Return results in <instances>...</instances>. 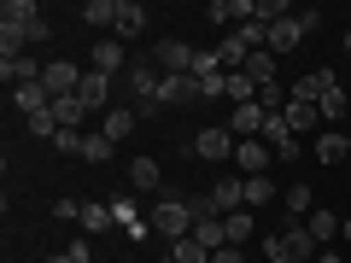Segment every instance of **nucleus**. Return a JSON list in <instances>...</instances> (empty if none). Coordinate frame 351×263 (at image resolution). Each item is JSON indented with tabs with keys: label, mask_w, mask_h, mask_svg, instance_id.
Instances as JSON below:
<instances>
[{
	"label": "nucleus",
	"mask_w": 351,
	"mask_h": 263,
	"mask_svg": "<svg viewBox=\"0 0 351 263\" xmlns=\"http://www.w3.org/2000/svg\"><path fill=\"white\" fill-rule=\"evenodd\" d=\"M346 240H351V223H346Z\"/></svg>",
	"instance_id": "obj_45"
},
{
	"label": "nucleus",
	"mask_w": 351,
	"mask_h": 263,
	"mask_svg": "<svg viewBox=\"0 0 351 263\" xmlns=\"http://www.w3.org/2000/svg\"><path fill=\"white\" fill-rule=\"evenodd\" d=\"M223 228H228V246H246V240H252V211L223 216Z\"/></svg>",
	"instance_id": "obj_36"
},
{
	"label": "nucleus",
	"mask_w": 351,
	"mask_h": 263,
	"mask_svg": "<svg viewBox=\"0 0 351 263\" xmlns=\"http://www.w3.org/2000/svg\"><path fill=\"white\" fill-rule=\"evenodd\" d=\"M53 216H59V223H76V216H82V199H59V205H53Z\"/></svg>",
	"instance_id": "obj_40"
},
{
	"label": "nucleus",
	"mask_w": 351,
	"mask_h": 263,
	"mask_svg": "<svg viewBox=\"0 0 351 263\" xmlns=\"http://www.w3.org/2000/svg\"><path fill=\"white\" fill-rule=\"evenodd\" d=\"M36 18H41L36 0H6V6H0V24H36Z\"/></svg>",
	"instance_id": "obj_30"
},
{
	"label": "nucleus",
	"mask_w": 351,
	"mask_h": 263,
	"mask_svg": "<svg viewBox=\"0 0 351 263\" xmlns=\"http://www.w3.org/2000/svg\"><path fill=\"white\" fill-rule=\"evenodd\" d=\"M112 223H117V228H129V234H141V228H147V223H141V211H135V199H129V193H117V199H112Z\"/></svg>",
	"instance_id": "obj_25"
},
{
	"label": "nucleus",
	"mask_w": 351,
	"mask_h": 263,
	"mask_svg": "<svg viewBox=\"0 0 351 263\" xmlns=\"http://www.w3.org/2000/svg\"><path fill=\"white\" fill-rule=\"evenodd\" d=\"M193 59H199V53H193L188 41H176V36H164L158 47H152V71L158 76H193Z\"/></svg>",
	"instance_id": "obj_2"
},
{
	"label": "nucleus",
	"mask_w": 351,
	"mask_h": 263,
	"mask_svg": "<svg viewBox=\"0 0 351 263\" xmlns=\"http://www.w3.org/2000/svg\"><path fill=\"white\" fill-rule=\"evenodd\" d=\"M24 129H29L36 140H53V135H59V117H53V105H47V112H36V117H24Z\"/></svg>",
	"instance_id": "obj_35"
},
{
	"label": "nucleus",
	"mask_w": 351,
	"mask_h": 263,
	"mask_svg": "<svg viewBox=\"0 0 351 263\" xmlns=\"http://www.w3.org/2000/svg\"><path fill=\"white\" fill-rule=\"evenodd\" d=\"M346 53H351V29H346Z\"/></svg>",
	"instance_id": "obj_44"
},
{
	"label": "nucleus",
	"mask_w": 351,
	"mask_h": 263,
	"mask_svg": "<svg viewBox=\"0 0 351 263\" xmlns=\"http://www.w3.org/2000/svg\"><path fill=\"white\" fill-rule=\"evenodd\" d=\"M12 105H18L24 117H36V112H47V105H53V94H47L41 82H29V88H12Z\"/></svg>",
	"instance_id": "obj_19"
},
{
	"label": "nucleus",
	"mask_w": 351,
	"mask_h": 263,
	"mask_svg": "<svg viewBox=\"0 0 351 263\" xmlns=\"http://www.w3.org/2000/svg\"><path fill=\"white\" fill-rule=\"evenodd\" d=\"M276 263H293V258H276Z\"/></svg>",
	"instance_id": "obj_46"
},
{
	"label": "nucleus",
	"mask_w": 351,
	"mask_h": 263,
	"mask_svg": "<svg viewBox=\"0 0 351 263\" xmlns=\"http://www.w3.org/2000/svg\"><path fill=\"white\" fill-rule=\"evenodd\" d=\"M346 140H351V135H346Z\"/></svg>",
	"instance_id": "obj_47"
},
{
	"label": "nucleus",
	"mask_w": 351,
	"mask_h": 263,
	"mask_svg": "<svg viewBox=\"0 0 351 263\" xmlns=\"http://www.w3.org/2000/svg\"><path fill=\"white\" fill-rule=\"evenodd\" d=\"M351 158V140L339 135V129H328V135H316V164H339Z\"/></svg>",
	"instance_id": "obj_20"
},
{
	"label": "nucleus",
	"mask_w": 351,
	"mask_h": 263,
	"mask_svg": "<svg viewBox=\"0 0 351 263\" xmlns=\"http://www.w3.org/2000/svg\"><path fill=\"white\" fill-rule=\"evenodd\" d=\"M281 251H287L293 263H311V258H322V246H316V234L304 223H287V234H281Z\"/></svg>",
	"instance_id": "obj_7"
},
{
	"label": "nucleus",
	"mask_w": 351,
	"mask_h": 263,
	"mask_svg": "<svg viewBox=\"0 0 351 263\" xmlns=\"http://www.w3.org/2000/svg\"><path fill=\"white\" fill-rule=\"evenodd\" d=\"M205 18H211L217 29H228V24H252V18H258V0H211V6H205Z\"/></svg>",
	"instance_id": "obj_3"
},
{
	"label": "nucleus",
	"mask_w": 351,
	"mask_h": 263,
	"mask_svg": "<svg viewBox=\"0 0 351 263\" xmlns=\"http://www.w3.org/2000/svg\"><path fill=\"white\" fill-rule=\"evenodd\" d=\"M193 240H199L205 251H223V246H228V228H223V216H193Z\"/></svg>",
	"instance_id": "obj_17"
},
{
	"label": "nucleus",
	"mask_w": 351,
	"mask_h": 263,
	"mask_svg": "<svg viewBox=\"0 0 351 263\" xmlns=\"http://www.w3.org/2000/svg\"><path fill=\"white\" fill-rule=\"evenodd\" d=\"M281 117H287V129H293V135H304V129H316V123H322V112H316L311 100H287V105H281Z\"/></svg>",
	"instance_id": "obj_18"
},
{
	"label": "nucleus",
	"mask_w": 351,
	"mask_h": 263,
	"mask_svg": "<svg viewBox=\"0 0 351 263\" xmlns=\"http://www.w3.org/2000/svg\"><path fill=\"white\" fill-rule=\"evenodd\" d=\"M88 71L117 76V71H123V41H117V36H100V41H94V53H88Z\"/></svg>",
	"instance_id": "obj_8"
},
{
	"label": "nucleus",
	"mask_w": 351,
	"mask_h": 263,
	"mask_svg": "<svg viewBox=\"0 0 351 263\" xmlns=\"http://www.w3.org/2000/svg\"><path fill=\"white\" fill-rule=\"evenodd\" d=\"M24 36H29V47H36V41L53 36V24H47V18H36V24H24Z\"/></svg>",
	"instance_id": "obj_41"
},
{
	"label": "nucleus",
	"mask_w": 351,
	"mask_h": 263,
	"mask_svg": "<svg viewBox=\"0 0 351 263\" xmlns=\"http://www.w3.org/2000/svg\"><path fill=\"white\" fill-rule=\"evenodd\" d=\"M316 263H346V258H339V251H322V258H316Z\"/></svg>",
	"instance_id": "obj_43"
},
{
	"label": "nucleus",
	"mask_w": 351,
	"mask_h": 263,
	"mask_svg": "<svg viewBox=\"0 0 351 263\" xmlns=\"http://www.w3.org/2000/svg\"><path fill=\"white\" fill-rule=\"evenodd\" d=\"M328 88H339V82H334V71H311V76H299V82H293V100H311V105H316Z\"/></svg>",
	"instance_id": "obj_16"
},
{
	"label": "nucleus",
	"mask_w": 351,
	"mask_h": 263,
	"mask_svg": "<svg viewBox=\"0 0 351 263\" xmlns=\"http://www.w3.org/2000/svg\"><path fill=\"white\" fill-rule=\"evenodd\" d=\"M53 117H59V129H82V117H88V105L76 100V94H64V100H53Z\"/></svg>",
	"instance_id": "obj_24"
},
{
	"label": "nucleus",
	"mask_w": 351,
	"mask_h": 263,
	"mask_svg": "<svg viewBox=\"0 0 351 263\" xmlns=\"http://www.w3.org/2000/svg\"><path fill=\"white\" fill-rule=\"evenodd\" d=\"M299 41H304V24H299V18H281V24H269V53H276V59H281V53H293Z\"/></svg>",
	"instance_id": "obj_15"
},
{
	"label": "nucleus",
	"mask_w": 351,
	"mask_h": 263,
	"mask_svg": "<svg viewBox=\"0 0 351 263\" xmlns=\"http://www.w3.org/2000/svg\"><path fill=\"white\" fill-rule=\"evenodd\" d=\"M263 117H269V112H263V105L252 100V105H234L223 129H228V135H234V140H258V135H263Z\"/></svg>",
	"instance_id": "obj_6"
},
{
	"label": "nucleus",
	"mask_w": 351,
	"mask_h": 263,
	"mask_svg": "<svg viewBox=\"0 0 351 263\" xmlns=\"http://www.w3.org/2000/svg\"><path fill=\"white\" fill-rule=\"evenodd\" d=\"M211 263H246V251H240V246H223V251H211Z\"/></svg>",
	"instance_id": "obj_42"
},
{
	"label": "nucleus",
	"mask_w": 351,
	"mask_h": 263,
	"mask_svg": "<svg viewBox=\"0 0 351 263\" xmlns=\"http://www.w3.org/2000/svg\"><path fill=\"white\" fill-rule=\"evenodd\" d=\"M246 76H252V82H276V53H269V47H258V53H252V59H246Z\"/></svg>",
	"instance_id": "obj_27"
},
{
	"label": "nucleus",
	"mask_w": 351,
	"mask_h": 263,
	"mask_svg": "<svg viewBox=\"0 0 351 263\" xmlns=\"http://www.w3.org/2000/svg\"><path fill=\"white\" fill-rule=\"evenodd\" d=\"M252 100H258V82H252L246 71H234L228 76V105H252Z\"/></svg>",
	"instance_id": "obj_32"
},
{
	"label": "nucleus",
	"mask_w": 351,
	"mask_h": 263,
	"mask_svg": "<svg viewBox=\"0 0 351 263\" xmlns=\"http://www.w3.org/2000/svg\"><path fill=\"white\" fill-rule=\"evenodd\" d=\"M304 228L316 234V246H328V240L339 234V216H334V211H311V216H304Z\"/></svg>",
	"instance_id": "obj_29"
},
{
	"label": "nucleus",
	"mask_w": 351,
	"mask_h": 263,
	"mask_svg": "<svg viewBox=\"0 0 351 263\" xmlns=\"http://www.w3.org/2000/svg\"><path fill=\"white\" fill-rule=\"evenodd\" d=\"M281 205H287V216H311V211H316V193H311V181H293V188L281 193Z\"/></svg>",
	"instance_id": "obj_22"
},
{
	"label": "nucleus",
	"mask_w": 351,
	"mask_h": 263,
	"mask_svg": "<svg viewBox=\"0 0 351 263\" xmlns=\"http://www.w3.org/2000/svg\"><path fill=\"white\" fill-rule=\"evenodd\" d=\"M76 223H82V234H106V228H112V205H82Z\"/></svg>",
	"instance_id": "obj_31"
},
{
	"label": "nucleus",
	"mask_w": 351,
	"mask_h": 263,
	"mask_svg": "<svg viewBox=\"0 0 351 263\" xmlns=\"http://www.w3.org/2000/svg\"><path fill=\"white\" fill-rule=\"evenodd\" d=\"M129 188H135V193L158 188V158H135V164H129Z\"/></svg>",
	"instance_id": "obj_26"
},
{
	"label": "nucleus",
	"mask_w": 351,
	"mask_h": 263,
	"mask_svg": "<svg viewBox=\"0 0 351 263\" xmlns=\"http://www.w3.org/2000/svg\"><path fill=\"white\" fill-rule=\"evenodd\" d=\"M193 100H205V94H199V76H164L158 105H193Z\"/></svg>",
	"instance_id": "obj_10"
},
{
	"label": "nucleus",
	"mask_w": 351,
	"mask_h": 263,
	"mask_svg": "<svg viewBox=\"0 0 351 263\" xmlns=\"http://www.w3.org/2000/svg\"><path fill=\"white\" fill-rule=\"evenodd\" d=\"M112 147H117V140H106V135H88L82 158H88V164H106V158H112Z\"/></svg>",
	"instance_id": "obj_39"
},
{
	"label": "nucleus",
	"mask_w": 351,
	"mask_h": 263,
	"mask_svg": "<svg viewBox=\"0 0 351 263\" xmlns=\"http://www.w3.org/2000/svg\"><path fill=\"white\" fill-rule=\"evenodd\" d=\"M152 228H158L170 246H176V240H188L193 234V205L182 199V193H164V199L152 205Z\"/></svg>",
	"instance_id": "obj_1"
},
{
	"label": "nucleus",
	"mask_w": 351,
	"mask_h": 263,
	"mask_svg": "<svg viewBox=\"0 0 351 263\" xmlns=\"http://www.w3.org/2000/svg\"><path fill=\"white\" fill-rule=\"evenodd\" d=\"M170 263H211V251L188 234V240H176V246H170Z\"/></svg>",
	"instance_id": "obj_33"
},
{
	"label": "nucleus",
	"mask_w": 351,
	"mask_h": 263,
	"mask_svg": "<svg viewBox=\"0 0 351 263\" xmlns=\"http://www.w3.org/2000/svg\"><path fill=\"white\" fill-rule=\"evenodd\" d=\"M129 94H135V100H152V105H158V88H164V76L158 71H147V64H129Z\"/></svg>",
	"instance_id": "obj_14"
},
{
	"label": "nucleus",
	"mask_w": 351,
	"mask_h": 263,
	"mask_svg": "<svg viewBox=\"0 0 351 263\" xmlns=\"http://www.w3.org/2000/svg\"><path fill=\"white\" fill-rule=\"evenodd\" d=\"M269 164H276V152L263 140H234V170L240 175H269Z\"/></svg>",
	"instance_id": "obj_5"
},
{
	"label": "nucleus",
	"mask_w": 351,
	"mask_h": 263,
	"mask_svg": "<svg viewBox=\"0 0 351 263\" xmlns=\"http://www.w3.org/2000/svg\"><path fill=\"white\" fill-rule=\"evenodd\" d=\"M211 199H217V211H223V216L246 211V181H240V175H223V181L211 188Z\"/></svg>",
	"instance_id": "obj_12"
},
{
	"label": "nucleus",
	"mask_w": 351,
	"mask_h": 263,
	"mask_svg": "<svg viewBox=\"0 0 351 263\" xmlns=\"http://www.w3.org/2000/svg\"><path fill=\"white\" fill-rule=\"evenodd\" d=\"M287 100H293V94H287L281 82H263V88H258V105H263V112H281Z\"/></svg>",
	"instance_id": "obj_38"
},
{
	"label": "nucleus",
	"mask_w": 351,
	"mask_h": 263,
	"mask_svg": "<svg viewBox=\"0 0 351 263\" xmlns=\"http://www.w3.org/2000/svg\"><path fill=\"white\" fill-rule=\"evenodd\" d=\"M316 112H322V123H339V117H346V94H339V88H328L322 100H316Z\"/></svg>",
	"instance_id": "obj_37"
},
{
	"label": "nucleus",
	"mask_w": 351,
	"mask_h": 263,
	"mask_svg": "<svg viewBox=\"0 0 351 263\" xmlns=\"http://www.w3.org/2000/svg\"><path fill=\"white\" fill-rule=\"evenodd\" d=\"M100 135H106V140H129V135H135V112H117V105H112Z\"/></svg>",
	"instance_id": "obj_28"
},
{
	"label": "nucleus",
	"mask_w": 351,
	"mask_h": 263,
	"mask_svg": "<svg viewBox=\"0 0 351 263\" xmlns=\"http://www.w3.org/2000/svg\"><path fill=\"white\" fill-rule=\"evenodd\" d=\"M240 181H246V205H269L276 199V181H269V175H240Z\"/></svg>",
	"instance_id": "obj_34"
},
{
	"label": "nucleus",
	"mask_w": 351,
	"mask_h": 263,
	"mask_svg": "<svg viewBox=\"0 0 351 263\" xmlns=\"http://www.w3.org/2000/svg\"><path fill=\"white\" fill-rule=\"evenodd\" d=\"M82 76H88V71H76V64H64V59H53L47 71H41V88H47L53 100H64V94H76V88H82Z\"/></svg>",
	"instance_id": "obj_4"
},
{
	"label": "nucleus",
	"mask_w": 351,
	"mask_h": 263,
	"mask_svg": "<svg viewBox=\"0 0 351 263\" xmlns=\"http://www.w3.org/2000/svg\"><path fill=\"white\" fill-rule=\"evenodd\" d=\"M82 24H94V29L112 36V29H117V0H88V6H82Z\"/></svg>",
	"instance_id": "obj_21"
},
{
	"label": "nucleus",
	"mask_w": 351,
	"mask_h": 263,
	"mask_svg": "<svg viewBox=\"0 0 351 263\" xmlns=\"http://www.w3.org/2000/svg\"><path fill=\"white\" fill-rule=\"evenodd\" d=\"M193 152H199L205 164H223V158H234V135H228V129H199Z\"/></svg>",
	"instance_id": "obj_9"
},
{
	"label": "nucleus",
	"mask_w": 351,
	"mask_h": 263,
	"mask_svg": "<svg viewBox=\"0 0 351 263\" xmlns=\"http://www.w3.org/2000/svg\"><path fill=\"white\" fill-rule=\"evenodd\" d=\"M141 29H147V6H141V0H117V29H112V36L117 41H135Z\"/></svg>",
	"instance_id": "obj_11"
},
{
	"label": "nucleus",
	"mask_w": 351,
	"mask_h": 263,
	"mask_svg": "<svg viewBox=\"0 0 351 263\" xmlns=\"http://www.w3.org/2000/svg\"><path fill=\"white\" fill-rule=\"evenodd\" d=\"M217 59H223V71L234 76V71H246V59H252V53H246V41H240V36H223V47H217Z\"/></svg>",
	"instance_id": "obj_23"
},
{
	"label": "nucleus",
	"mask_w": 351,
	"mask_h": 263,
	"mask_svg": "<svg viewBox=\"0 0 351 263\" xmlns=\"http://www.w3.org/2000/svg\"><path fill=\"white\" fill-rule=\"evenodd\" d=\"M106 88H112V76L88 71V76H82V88H76V100H82L88 112H100V117H106V112H112V105H106Z\"/></svg>",
	"instance_id": "obj_13"
}]
</instances>
